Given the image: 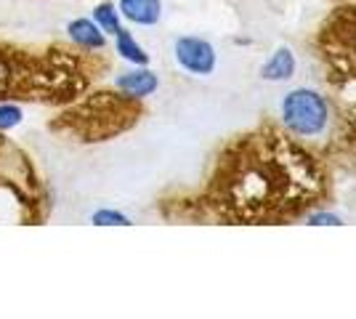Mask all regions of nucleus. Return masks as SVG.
<instances>
[{
	"label": "nucleus",
	"mask_w": 356,
	"mask_h": 319,
	"mask_svg": "<svg viewBox=\"0 0 356 319\" xmlns=\"http://www.w3.org/2000/svg\"><path fill=\"white\" fill-rule=\"evenodd\" d=\"M67 32H70V38L74 43L80 48H86V51H102L106 46V35L90 19H74V22H70Z\"/></svg>",
	"instance_id": "obj_6"
},
{
	"label": "nucleus",
	"mask_w": 356,
	"mask_h": 319,
	"mask_svg": "<svg viewBox=\"0 0 356 319\" xmlns=\"http://www.w3.org/2000/svg\"><path fill=\"white\" fill-rule=\"evenodd\" d=\"M118 11L138 27H154L163 16V0H120Z\"/></svg>",
	"instance_id": "obj_4"
},
{
	"label": "nucleus",
	"mask_w": 356,
	"mask_h": 319,
	"mask_svg": "<svg viewBox=\"0 0 356 319\" xmlns=\"http://www.w3.org/2000/svg\"><path fill=\"white\" fill-rule=\"evenodd\" d=\"M306 224H309V227H341L343 218L332 211H316L306 215Z\"/></svg>",
	"instance_id": "obj_10"
},
{
	"label": "nucleus",
	"mask_w": 356,
	"mask_h": 319,
	"mask_svg": "<svg viewBox=\"0 0 356 319\" xmlns=\"http://www.w3.org/2000/svg\"><path fill=\"white\" fill-rule=\"evenodd\" d=\"M173 56H176L178 67L186 69L189 75L197 77H208L216 72V46L205 40V38H197V35H184L173 43Z\"/></svg>",
	"instance_id": "obj_2"
},
{
	"label": "nucleus",
	"mask_w": 356,
	"mask_h": 319,
	"mask_svg": "<svg viewBox=\"0 0 356 319\" xmlns=\"http://www.w3.org/2000/svg\"><path fill=\"white\" fill-rule=\"evenodd\" d=\"M90 221H93L96 227H128V224H131V218H128L125 213L109 211V208H104V211H96L93 215H90Z\"/></svg>",
	"instance_id": "obj_9"
},
{
	"label": "nucleus",
	"mask_w": 356,
	"mask_h": 319,
	"mask_svg": "<svg viewBox=\"0 0 356 319\" xmlns=\"http://www.w3.org/2000/svg\"><path fill=\"white\" fill-rule=\"evenodd\" d=\"M93 19H96V24H99L102 32H106V35H118V32L122 30V24H120V11L115 8V3H99L96 11H93Z\"/></svg>",
	"instance_id": "obj_8"
},
{
	"label": "nucleus",
	"mask_w": 356,
	"mask_h": 319,
	"mask_svg": "<svg viewBox=\"0 0 356 319\" xmlns=\"http://www.w3.org/2000/svg\"><path fill=\"white\" fill-rule=\"evenodd\" d=\"M115 48H118V54L122 59L136 64V67H147L149 64V54L136 43V38L128 30H120L115 35Z\"/></svg>",
	"instance_id": "obj_7"
},
{
	"label": "nucleus",
	"mask_w": 356,
	"mask_h": 319,
	"mask_svg": "<svg viewBox=\"0 0 356 319\" xmlns=\"http://www.w3.org/2000/svg\"><path fill=\"white\" fill-rule=\"evenodd\" d=\"M22 122V109L19 106H0V131H6V128H14Z\"/></svg>",
	"instance_id": "obj_11"
},
{
	"label": "nucleus",
	"mask_w": 356,
	"mask_h": 319,
	"mask_svg": "<svg viewBox=\"0 0 356 319\" xmlns=\"http://www.w3.org/2000/svg\"><path fill=\"white\" fill-rule=\"evenodd\" d=\"M282 125L298 138H316L322 136L330 125V101L325 93L316 88H293L282 96L280 104Z\"/></svg>",
	"instance_id": "obj_1"
},
{
	"label": "nucleus",
	"mask_w": 356,
	"mask_h": 319,
	"mask_svg": "<svg viewBox=\"0 0 356 319\" xmlns=\"http://www.w3.org/2000/svg\"><path fill=\"white\" fill-rule=\"evenodd\" d=\"M296 69H298V61H296L293 48L280 46V48H274V54L264 61V67H261V80H266V83H284V80H290V77L296 75Z\"/></svg>",
	"instance_id": "obj_5"
},
{
	"label": "nucleus",
	"mask_w": 356,
	"mask_h": 319,
	"mask_svg": "<svg viewBox=\"0 0 356 319\" xmlns=\"http://www.w3.org/2000/svg\"><path fill=\"white\" fill-rule=\"evenodd\" d=\"M115 85H118V91L122 96H131V99H147L152 93L160 88V77L154 75L152 69L147 67H138L134 72H125V75H120L115 80Z\"/></svg>",
	"instance_id": "obj_3"
}]
</instances>
